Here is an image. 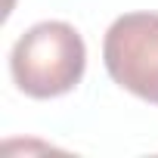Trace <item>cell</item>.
Listing matches in <instances>:
<instances>
[{
    "mask_svg": "<svg viewBox=\"0 0 158 158\" xmlns=\"http://www.w3.org/2000/svg\"><path fill=\"white\" fill-rule=\"evenodd\" d=\"M87 68V47L74 25L50 19L31 25L10 50V74L31 99H53L74 90Z\"/></svg>",
    "mask_w": 158,
    "mask_h": 158,
    "instance_id": "obj_1",
    "label": "cell"
},
{
    "mask_svg": "<svg viewBox=\"0 0 158 158\" xmlns=\"http://www.w3.org/2000/svg\"><path fill=\"white\" fill-rule=\"evenodd\" d=\"M102 62L118 87L158 106V13L118 16L106 31Z\"/></svg>",
    "mask_w": 158,
    "mask_h": 158,
    "instance_id": "obj_2",
    "label": "cell"
}]
</instances>
